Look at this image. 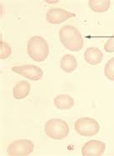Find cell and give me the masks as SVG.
<instances>
[{
  "mask_svg": "<svg viewBox=\"0 0 114 156\" xmlns=\"http://www.w3.org/2000/svg\"><path fill=\"white\" fill-rule=\"evenodd\" d=\"M29 56L34 61L40 62L45 61L50 53V48L47 41L39 36H35L29 38L27 44Z\"/></svg>",
  "mask_w": 114,
  "mask_h": 156,
  "instance_id": "2",
  "label": "cell"
},
{
  "mask_svg": "<svg viewBox=\"0 0 114 156\" xmlns=\"http://www.w3.org/2000/svg\"><path fill=\"white\" fill-rule=\"evenodd\" d=\"M0 47H1V53H0V58L1 59H6L11 55L12 50H11L10 46L4 41H0Z\"/></svg>",
  "mask_w": 114,
  "mask_h": 156,
  "instance_id": "15",
  "label": "cell"
},
{
  "mask_svg": "<svg viewBox=\"0 0 114 156\" xmlns=\"http://www.w3.org/2000/svg\"><path fill=\"white\" fill-rule=\"evenodd\" d=\"M104 49L107 52H114V34L112 37H110L106 41V43L104 45Z\"/></svg>",
  "mask_w": 114,
  "mask_h": 156,
  "instance_id": "16",
  "label": "cell"
},
{
  "mask_svg": "<svg viewBox=\"0 0 114 156\" xmlns=\"http://www.w3.org/2000/svg\"><path fill=\"white\" fill-rule=\"evenodd\" d=\"M77 60L71 54L64 55L61 60V69L65 73H72L77 68Z\"/></svg>",
  "mask_w": 114,
  "mask_h": 156,
  "instance_id": "12",
  "label": "cell"
},
{
  "mask_svg": "<svg viewBox=\"0 0 114 156\" xmlns=\"http://www.w3.org/2000/svg\"><path fill=\"white\" fill-rule=\"evenodd\" d=\"M75 130L78 134L83 137H92L98 133L100 130L99 123L91 117H81L75 121Z\"/></svg>",
  "mask_w": 114,
  "mask_h": 156,
  "instance_id": "4",
  "label": "cell"
},
{
  "mask_svg": "<svg viewBox=\"0 0 114 156\" xmlns=\"http://www.w3.org/2000/svg\"><path fill=\"white\" fill-rule=\"evenodd\" d=\"M70 127L64 120L53 118L45 124V133L49 138L55 140H62L68 136Z\"/></svg>",
  "mask_w": 114,
  "mask_h": 156,
  "instance_id": "3",
  "label": "cell"
},
{
  "mask_svg": "<svg viewBox=\"0 0 114 156\" xmlns=\"http://www.w3.org/2000/svg\"><path fill=\"white\" fill-rule=\"evenodd\" d=\"M75 16V14L68 12L63 9L54 8V9H50V10L47 12L46 20L47 21L52 25H59Z\"/></svg>",
  "mask_w": 114,
  "mask_h": 156,
  "instance_id": "7",
  "label": "cell"
},
{
  "mask_svg": "<svg viewBox=\"0 0 114 156\" xmlns=\"http://www.w3.org/2000/svg\"><path fill=\"white\" fill-rule=\"evenodd\" d=\"M54 104L55 107L60 110H69L72 108L75 105L74 99L69 94H58L54 99Z\"/></svg>",
  "mask_w": 114,
  "mask_h": 156,
  "instance_id": "11",
  "label": "cell"
},
{
  "mask_svg": "<svg viewBox=\"0 0 114 156\" xmlns=\"http://www.w3.org/2000/svg\"><path fill=\"white\" fill-rule=\"evenodd\" d=\"M84 58L86 62H88L90 65L95 66L102 62L103 59V54L97 47H89L86 50Z\"/></svg>",
  "mask_w": 114,
  "mask_h": 156,
  "instance_id": "9",
  "label": "cell"
},
{
  "mask_svg": "<svg viewBox=\"0 0 114 156\" xmlns=\"http://www.w3.org/2000/svg\"><path fill=\"white\" fill-rule=\"evenodd\" d=\"M61 43L71 51H79L84 46V40L79 30L73 26H65L59 31Z\"/></svg>",
  "mask_w": 114,
  "mask_h": 156,
  "instance_id": "1",
  "label": "cell"
},
{
  "mask_svg": "<svg viewBox=\"0 0 114 156\" xmlns=\"http://www.w3.org/2000/svg\"><path fill=\"white\" fill-rule=\"evenodd\" d=\"M35 149V144L29 139H18L11 143L7 149L9 156L29 155Z\"/></svg>",
  "mask_w": 114,
  "mask_h": 156,
  "instance_id": "5",
  "label": "cell"
},
{
  "mask_svg": "<svg viewBox=\"0 0 114 156\" xmlns=\"http://www.w3.org/2000/svg\"><path fill=\"white\" fill-rule=\"evenodd\" d=\"M30 83L27 80L18 81L13 89V95L16 100H23L30 93Z\"/></svg>",
  "mask_w": 114,
  "mask_h": 156,
  "instance_id": "10",
  "label": "cell"
},
{
  "mask_svg": "<svg viewBox=\"0 0 114 156\" xmlns=\"http://www.w3.org/2000/svg\"><path fill=\"white\" fill-rule=\"evenodd\" d=\"M89 7L94 12L96 13H104L107 12L111 6L109 0H90L88 2Z\"/></svg>",
  "mask_w": 114,
  "mask_h": 156,
  "instance_id": "13",
  "label": "cell"
},
{
  "mask_svg": "<svg viewBox=\"0 0 114 156\" xmlns=\"http://www.w3.org/2000/svg\"><path fill=\"white\" fill-rule=\"evenodd\" d=\"M12 70L14 73H18L28 80H34V81H38V80H41L43 77L42 69L38 66L32 65V64L15 66V67L12 68Z\"/></svg>",
  "mask_w": 114,
  "mask_h": 156,
  "instance_id": "6",
  "label": "cell"
},
{
  "mask_svg": "<svg viewBox=\"0 0 114 156\" xmlns=\"http://www.w3.org/2000/svg\"><path fill=\"white\" fill-rule=\"evenodd\" d=\"M104 73L108 80L114 81V57L107 62L104 68Z\"/></svg>",
  "mask_w": 114,
  "mask_h": 156,
  "instance_id": "14",
  "label": "cell"
},
{
  "mask_svg": "<svg viewBox=\"0 0 114 156\" xmlns=\"http://www.w3.org/2000/svg\"><path fill=\"white\" fill-rule=\"evenodd\" d=\"M106 149V144L99 140H90L86 142L82 149L83 156H102Z\"/></svg>",
  "mask_w": 114,
  "mask_h": 156,
  "instance_id": "8",
  "label": "cell"
}]
</instances>
